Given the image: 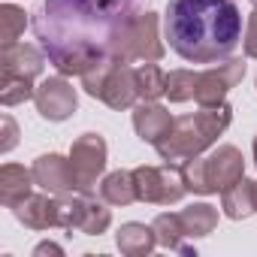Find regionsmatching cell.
<instances>
[{"label":"cell","instance_id":"obj_1","mask_svg":"<svg viewBox=\"0 0 257 257\" xmlns=\"http://www.w3.org/2000/svg\"><path fill=\"white\" fill-rule=\"evenodd\" d=\"M137 13V0H109L106 7L91 0H43L34 13V34L61 76H82L103 58H121Z\"/></svg>","mask_w":257,"mask_h":257},{"label":"cell","instance_id":"obj_2","mask_svg":"<svg viewBox=\"0 0 257 257\" xmlns=\"http://www.w3.org/2000/svg\"><path fill=\"white\" fill-rule=\"evenodd\" d=\"M164 40L188 64L227 61L242 43V13L236 0H170Z\"/></svg>","mask_w":257,"mask_h":257},{"label":"cell","instance_id":"obj_3","mask_svg":"<svg viewBox=\"0 0 257 257\" xmlns=\"http://www.w3.org/2000/svg\"><path fill=\"white\" fill-rule=\"evenodd\" d=\"M233 121V106L224 100L218 106H200L194 115L173 118L170 131L158 140V155L167 164H185L191 158H200L206 149L218 143V137L230 127Z\"/></svg>","mask_w":257,"mask_h":257},{"label":"cell","instance_id":"obj_4","mask_svg":"<svg viewBox=\"0 0 257 257\" xmlns=\"http://www.w3.org/2000/svg\"><path fill=\"white\" fill-rule=\"evenodd\" d=\"M79 79H82L85 94L103 100L115 112L134 109V103L140 100V94H137V70L121 58H103L91 70H85Z\"/></svg>","mask_w":257,"mask_h":257},{"label":"cell","instance_id":"obj_5","mask_svg":"<svg viewBox=\"0 0 257 257\" xmlns=\"http://www.w3.org/2000/svg\"><path fill=\"white\" fill-rule=\"evenodd\" d=\"M134 185H137V200L140 203H158V206H173L188 194L182 164H167L152 167L143 164L134 170Z\"/></svg>","mask_w":257,"mask_h":257},{"label":"cell","instance_id":"obj_6","mask_svg":"<svg viewBox=\"0 0 257 257\" xmlns=\"http://www.w3.org/2000/svg\"><path fill=\"white\" fill-rule=\"evenodd\" d=\"M161 16L152 13V10H140L137 19L127 28V37H124V52H121V61L127 64H152V61H161L167 46L161 40Z\"/></svg>","mask_w":257,"mask_h":257},{"label":"cell","instance_id":"obj_7","mask_svg":"<svg viewBox=\"0 0 257 257\" xmlns=\"http://www.w3.org/2000/svg\"><path fill=\"white\" fill-rule=\"evenodd\" d=\"M106 161H109L106 140H103L100 134H82V137L73 143V149H70V164H73L76 191L94 194L97 179L106 173Z\"/></svg>","mask_w":257,"mask_h":257},{"label":"cell","instance_id":"obj_8","mask_svg":"<svg viewBox=\"0 0 257 257\" xmlns=\"http://www.w3.org/2000/svg\"><path fill=\"white\" fill-rule=\"evenodd\" d=\"M245 61L242 58H227V61H218L206 70H200V79H197V94L194 100L200 106H218L227 100V94L245 79Z\"/></svg>","mask_w":257,"mask_h":257},{"label":"cell","instance_id":"obj_9","mask_svg":"<svg viewBox=\"0 0 257 257\" xmlns=\"http://www.w3.org/2000/svg\"><path fill=\"white\" fill-rule=\"evenodd\" d=\"M34 106H37L40 118L61 124V121H67V118L76 115V109H79V94H76L73 82H67V76L58 73V76H49V79H43V82L37 85V91H34Z\"/></svg>","mask_w":257,"mask_h":257},{"label":"cell","instance_id":"obj_10","mask_svg":"<svg viewBox=\"0 0 257 257\" xmlns=\"http://www.w3.org/2000/svg\"><path fill=\"white\" fill-rule=\"evenodd\" d=\"M34 182L37 188L49 191V194H67V191H76V179H73V164L70 158L58 155V152H49V155H40L34 161Z\"/></svg>","mask_w":257,"mask_h":257},{"label":"cell","instance_id":"obj_11","mask_svg":"<svg viewBox=\"0 0 257 257\" xmlns=\"http://www.w3.org/2000/svg\"><path fill=\"white\" fill-rule=\"evenodd\" d=\"M206 176H209V185L218 191L230 188L233 182H239L245 176V158L236 146H218L209 158H206Z\"/></svg>","mask_w":257,"mask_h":257},{"label":"cell","instance_id":"obj_12","mask_svg":"<svg viewBox=\"0 0 257 257\" xmlns=\"http://www.w3.org/2000/svg\"><path fill=\"white\" fill-rule=\"evenodd\" d=\"M46 52L28 43H16L7 46L0 55V73L4 76H22V79H40L46 70Z\"/></svg>","mask_w":257,"mask_h":257},{"label":"cell","instance_id":"obj_13","mask_svg":"<svg viewBox=\"0 0 257 257\" xmlns=\"http://www.w3.org/2000/svg\"><path fill=\"white\" fill-rule=\"evenodd\" d=\"M170 124H173V115L158 100H143L134 106V131L143 143L158 146V140L170 131Z\"/></svg>","mask_w":257,"mask_h":257},{"label":"cell","instance_id":"obj_14","mask_svg":"<svg viewBox=\"0 0 257 257\" xmlns=\"http://www.w3.org/2000/svg\"><path fill=\"white\" fill-rule=\"evenodd\" d=\"M13 215L19 224H25L28 230H49V227H58V203L55 197L46 194H31L25 197L22 203L13 206Z\"/></svg>","mask_w":257,"mask_h":257},{"label":"cell","instance_id":"obj_15","mask_svg":"<svg viewBox=\"0 0 257 257\" xmlns=\"http://www.w3.org/2000/svg\"><path fill=\"white\" fill-rule=\"evenodd\" d=\"M221 209L230 221H245L257 212V182L251 179H239L230 188L221 191Z\"/></svg>","mask_w":257,"mask_h":257},{"label":"cell","instance_id":"obj_16","mask_svg":"<svg viewBox=\"0 0 257 257\" xmlns=\"http://www.w3.org/2000/svg\"><path fill=\"white\" fill-rule=\"evenodd\" d=\"M34 185H37L34 182V170H25L22 164H4L0 167V203H4L7 209H13L25 197H31Z\"/></svg>","mask_w":257,"mask_h":257},{"label":"cell","instance_id":"obj_17","mask_svg":"<svg viewBox=\"0 0 257 257\" xmlns=\"http://www.w3.org/2000/svg\"><path fill=\"white\" fill-rule=\"evenodd\" d=\"M115 245L127 257H146L158 248V236H155V227H146L140 221H127L115 233Z\"/></svg>","mask_w":257,"mask_h":257},{"label":"cell","instance_id":"obj_18","mask_svg":"<svg viewBox=\"0 0 257 257\" xmlns=\"http://www.w3.org/2000/svg\"><path fill=\"white\" fill-rule=\"evenodd\" d=\"M155 236H158V245L170 248V251H179V254H197L191 245H185L188 233H185V224H182V215L179 212H161L155 221Z\"/></svg>","mask_w":257,"mask_h":257},{"label":"cell","instance_id":"obj_19","mask_svg":"<svg viewBox=\"0 0 257 257\" xmlns=\"http://www.w3.org/2000/svg\"><path fill=\"white\" fill-rule=\"evenodd\" d=\"M100 197L109 206H131L137 203V185H134V170H115L100 182Z\"/></svg>","mask_w":257,"mask_h":257},{"label":"cell","instance_id":"obj_20","mask_svg":"<svg viewBox=\"0 0 257 257\" xmlns=\"http://www.w3.org/2000/svg\"><path fill=\"white\" fill-rule=\"evenodd\" d=\"M179 215H182L188 239H203V236L215 233V227H218V209L209 206V203H191Z\"/></svg>","mask_w":257,"mask_h":257},{"label":"cell","instance_id":"obj_21","mask_svg":"<svg viewBox=\"0 0 257 257\" xmlns=\"http://www.w3.org/2000/svg\"><path fill=\"white\" fill-rule=\"evenodd\" d=\"M112 227V209H109V203L100 197H94V194H88V200H85V215H82V224H79V233H85V236H103L106 230Z\"/></svg>","mask_w":257,"mask_h":257},{"label":"cell","instance_id":"obj_22","mask_svg":"<svg viewBox=\"0 0 257 257\" xmlns=\"http://www.w3.org/2000/svg\"><path fill=\"white\" fill-rule=\"evenodd\" d=\"M137 94L140 100H161L167 94V73L155 61L137 67Z\"/></svg>","mask_w":257,"mask_h":257},{"label":"cell","instance_id":"obj_23","mask_svg":"<svg viewBox=\"0 0 257 257\" xmlns=\"http://www.w3.org/2000/svg\"><path fill=\"white\" fill-rule=\"evenodd\" d=\"M85 200H88V194H82V191L55 194V203H58V227H64V230H79L82 215H85Z\"/></svg>","mask_w":257,"mask_h":257},{"label":"cell","instance_id":"obj_24","mask_svg":"<svg viewBox=\"0 0 257 257\" xmlns=\"http://www.w3.org/2000/svg\"><path fill=\"white\" fill-rule=\"evenodd\" d=\"M197 79H200V73H194V70H173V73H167V97H170V103L194 100Z\"/></svg>","mask_w":257,"mask_h":257},{"label":"cell","instance_id":"obj_25","mask_svg":"<svg viewBox=\"0 0 257 257\" xmlns=\"http://www.w3.org/2000/svg\"><path fill=\"white\" fill-rule=\"evenodd\" d=\"M34 79L22 76H0V103L4 106H19L25 100H34Z\"/></svg>","mask_w":257,"mask_h":257},{"label":"cell","instance_id":"obj_26","mask_svg":"<svg viewBox=\"0 0 257 257\" xmlns=\"http://www.w3.org/2000/svg\"><path fill=\"white\" fill-rule=\"evenodd\" d=\"M0 22H4V49L7 46H16L19 37L25 34L28 28V13L16 4H4L0 7Z\"/></svg>","mask_w":257,"mask_h":257},{"label":"cell","instance_id":"obj_27","mask_svg":"<svg viewBox=\"0 0 257 257\" xmlns=\"http://www.w3.org/2000/svg\"><path fill=\"white\" fill-rule=\"evenodd\" d=\"M182 173H185V185L188 191L194 194H215V188L209 185V176H206V158H191L182 164Z\"/></svg>","mask_w":257,"mask_h":257},{"label":"cell","instance_id":"obj_28","mask_svg":"<svg viewBox=\"0 0 257 257\" xmlns=\"http://www.w3.org/2000/svg\"><path fill=\"white\" fill-rule=\"evenodd\" d=\"M0 127H4V140H0V152H13L16 149V143H19V127H16V121H13V115L10 112H4L0 115Z\"/></svg>","mask_w":257,"mask_h":257},{"label":"cell","instance_id":"obj_29","mask_svg":"<svg viewBox=\"0 0 257 257\" xmlns=\"http://www.w3.org/2000/svg\"><path fill=\"white\" fill-rule=\"evenodd\" d=\"M245 55L248 58H257V7H254V13L248 16V25H245Z\"/></svg>","mask_w":257,"mask_h":257},{"label":"cell","instance_id":"obj_30","mask_svg":"<svg viewBox=\"0 0 257 257\" xmlns=\"http://www.w3.org/2000/svg\"><path fill=\"white\" fill-rule=\"evenodd\" d=\"M43 254H55V257H61V254H64V248H61V245H55V242H40V245L34 248V257H43Z\"/></svg>","mask_w":257,"mask_h":257},{"label":"cell","instance_id":"obj_31","mask_svg":"<svg viewBox=\"0 0 257 257\" xmlns=\"http://www.w3.org/2000/svg\"><path fill=\"white\" fill-rule=\"evenodd\" d=\"M91 4H97V7H106V4H109V0H91Z\"/></svg>","mask_w":257,"mask_h":257},{"label":"cell","instance_id":"obj_32","mask_svg":"<svg viewBox=\"0 0 257 257\" xmlns=\"http://www.w3.org/2000/svg\"><path fill=\"white\" fill-rule=\"evenodd\" d=\"M254 164H257V137H254Z\"/></svg>","mask_w":257,"mask_h":257},{"label":"cell","instance_id":"obj_33","mask_svg":"<svg viewBox=\"0 0 257 257\" xmlns=\"http://www.w3.org/2000/svg\"><path fill=\"white\" fill-rule=\"evenodd\" d=\"M251 4H254V7H257V0H251Z\"/></svg>","mask_w":257,"mask_h":257}]
</instances>
